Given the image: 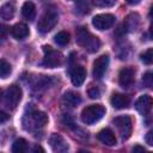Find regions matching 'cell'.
Returning a JSON list of instances; mask_svg holds the SVG:
<instances>
[{"label": "cell", "mask_w": 153, "mask_h": 153, "mask_svg": "<svg viewBox=\"0 0 153 153\" xmlns=\"http://www.w3.org/2000/svg\"><path fill=\"white\" fill-rule=\"evenodd\" d=\"M76 42L88 53H96L100 47L99 38L93 36L86 27H79L76 30Z\"/></svg>", "instance_id": "1"}, {"label": "cell", "mask_w": 153, "mask_h": 153, "mask_svg": "<svg viewBox=\"0 0 153 153\" xmlns=\"http://www.w3.org/2000/svg\"><path fill=\"white\" fill-rule=\"evenodd\" d=\"M105 115V108L100 104H92L81 111V121L86 124H92L99 121Z\"/></svg>", "instance_id": "2"}, {"label": "cell", "mask_w": 153, "mask_h": 153, "mask_svg": "<svg viewBox=\"0 0 153 153\" xmlns=\"http://www.w3.org/2000/svg\"><path fill=\"white\" fill-rule=\"evenodd\" d=\"M43 51H44V57L42 61V65L49 68H55L57 66H60L63 61V56L60 51L53 49L50 45H44L43 47Z\"/></svg>", "instance_id": "3"}, {"label": "cell", "mask_w": 153, "mask_h": 153, "mask_svg": "<svg viewBox=\"0 0 153 153\" xmlns=\"http://www.w3.org/2000/svg\"><path fill=\"white\" fill-rule=\"evenodd\" d=\"M23 92L22 88L17 85H11L5 92H4V103L10 109H16L22 99Z\"/></svg>", "instance_id": "4"}, {"label": "cell", "mask_w": 153, "mask_h": 153, "mask_svg": "<svg viewBox=\"0 0 153 153\" xmlns=\"http://www.w3.org/2000/svg\"><path fill=\"white\" fill-rule=\"evenodd\" d=\"M57 20H59L57 13H56L54 10H49V11H47V12L42 16V18L39 19L38 25H37V29H38L39 32L45 33V32L50 31V30L56 25Z\"/></svg>", "instance_id": "5"}, {"label": "cell", "mask_w": 153, "mask_h": 153, "mask_svg": "<svg viewBox=\"0 0 153 153\" xmlns=\"http://www.w3.org/2000/svg\"><path fill=\"white\" fill-rule=\"evenodd\" d=\"M112 122L116 126V128L118 129V133L123 140H126L130 136L131 130H133V121L129 116L124 115V116L115 117Z\"/></svg>", "instance_id": "6"}, {"label": "cell", "mask_w": 153, "mask_h": 153, "mask_svg": "<svg viewBox=\"0 0 153 153\" xmlns=\"http://www.w3.org/2000/svg\"><path fill=\"white\" fill-rule=\"evenodd\" d=\"M115 23V16L110 14V13H102V14H97L93 17L92 19V24L96 29L103 31V30H108L110 29Z\"/></svg>", "instance_id": "7"}, {"label": "cell", "mask_w": 153, "mask_h": 153, "mask_svg": "<svg viewBox=\"0 0 153 153\" xmlns=\"http://www.w3.org/2000/svg\"><path fill=\"white\" fill-rule=\"evenodd\" d=\"M29 127H26V129H30L32 130L33 128L35 129H38V128H43L47 123H48V116L43 112V111H32L30 112L29 115Z\"/></svg>", "instance_id": "8"}, {"label": "cell", "mask_w": 153, "mask_h": 153, "mask_svg": "<svg viewBox=\"0 0 153 153\" xmlns=\"http://www.w3.org/2000/svg\"><path fill=\"white\" fill-rule=\"evenodd\" d=\"M109 66V56L108 55H100L99 57H97L93 62V69H92V74L96 79H102L104 73L106 72Z\"/></svg>", "instance_id": "9"}, {"label": "cell", "mask_w": 153, "mask_h": 153, "mask_svg": "<svg viewBox=\"0 0 153 153\" xmlns=\"http://www.w3.org/2000/svg\"><path fill=\"white\" fill-rule=\"evenodd\" d=\"M152 106H153V98H152L151 96H148V94H142V96H140V97L137 98L136 103H135V109H136L140 114H142V115L148 114V112L151 111Z\"/></svg>", "instance_id": "10"}, {"label": "cell", "mask_w": 153, "mask_h": 153, "mask_svg": "<svg viewBox=\"0 0 153 153\" xmlns=\"http://www.w3.org/2000/svg\"><path fill=\"white\" fill-rule=\"evenodd\" d=\"M134 75H135V69L131 67H126L120 71L118 74V82L122 87H129L133 81H134Z\"/></svg>", "instance_id": "11"}, {"label": "cell", "mask_w": 153, "mask_h": 153, "mask_svg": "<svg viewBox=\"0 0 153 153\" xmlns=\"http://www.w3.org/2000/svg\"><path fill=\"white\" fill-rule=\"evenodd\" d=\"M86 78V71L82 66H74V68L71 71V80L74 86H81Z\"/></svg>", "instance_id": "12"}, {"label": "cell", "mask_w": 153, "mask_h": 153, "mask_svg": "<svg viewBox=\"0 0 153 153\" xmlns=\"http://www.w3.org/2000/svg\"><path fill=\"white\" fill-rule=\"evenodd\" d=\"M49 143L55 152H66L68 149V145L63 140V137L60 134H53L49 139Z\"/></svg>", "instance_id": "13"}, {"label": "cell", "mask_w": 153, "mask_h": 153, "mask_svg": "<svg viewBox=\"0 0 153 153\" xmlns=\"http://www.w3.org/2000/svg\"><path fill=\"white\" fill-rule=\"evenodd\" d=\"M110 103L111 105L115 108V109H126L128 108L129 103H130V99L127 94H122V93H114L111 96V99H110Z\"/></svg>", "instance_id": "14"}, {"label": "cell", "mask_w": 153, "mask_h": 153, "mask_svg": "<svg viewBox=\"0 0 153 153\" xmlns=\"http://www.w3.org/2000/svg\"><path fill=\"white\" fill-rule=\"evenodd\" d=\"M98 140L106 145V146H114L116 145V136L114 134V131L109 128H105V129H102L99 133H98Z\"/></svg>", "instance_id": "15"}, {"label": "cell", "mask_w": 153, "mask_h": 153, "mask_svg": "<svg viewBox=\"0 0 153 153\" xmlns=\"http://www.w3.org/2000/svg\"><path fill=\"white\" fill-rule=\"evenodd\" d=\"M11 35L16 39H24L29 36V27L24 23H17L11 29Z\"/></svg>", "instance_id": "16"}, {"label": "cell", "mask_w": 153, "mask_h": 153, "mask_svg": "<svg viewBox=\"0 0 153 153\" xmlns=\"http://www.w3.org/2000/svg\"><path fill=\"white\" fill-rule=\"evenodd\" d=\"M62 100H63V104L69 106V108H75L80 104L81 102V98H80V94L76 93V92H73V91H68L63 94L62 97Z\"/></svg>", "instance_id": "17"}, {"label": "cell", "mask_w": 153, "mask_h": 153, "mask_svg": "<svg viewBox=\"0 0 153 153\" xmlns=\"http://www.w3.org/2000/svg\"><path fill=\"white\" fill-rule=\"evenodd\" d=\"M14 11H16L14 4H13V1H10V2H6V4H4V5L1 6L0 16H1V18H2L4 20H10V19L13 18Z\"/></svg>", "instance_id": "18"}, {"label": "cell", "mask_w": 153, "mask_h": 153, "mask_svg": "<svg viewBox=\"0 0 153 153\" xmlns=\"http://www.w3.org/2000/svg\"><path fill=\"white\" fill-rule=\"evenodd\" d=\"M22 14L27 20H32L35 18V16H36V7H35V5L31 1L24 2L23 7H22Z\"/></svg>", "instance_id": "19"}, {"label": "cell", "mask_w": 153, "mask_h": 153, "mask_svg": "<svg viewBox=\"0 0 153 153\" xmlns=\"http://www.w3.org/2000/svg\"><path fill=\"white\" fill-rule=\"evenodd\" d=\"M27 149V142L25 139H17L12 145V152L13 153H23Z\"/></svg>", "instance_id": "20"}, {"label": "cell", "mask_w": 153, "mask_h": 153, "mask_svg": "<svg viewBox=\"0 0 153 153\" xmlns=\"http://www.w3.org/2000/svg\"><path fill=\"white\" fill-rule=\"evenodd\" d=\"M75 11L79 14H86L90 12V6L87 0H76L75 2Z\"/></svg>", "instance_id": "21"}, {"label": "cell", "mask_w": 153, "mask_h": 153, "mask_svg": "<svg viewBox=\"0 0 153 153\" xmlns=\"http://www.w3.org/2000/svg\"><path fill=\"white\" fill-rule=\"evenodd\" d=\"M54 41L59 44V45H66L69 42V33L66 31H60L55 35Z\"/></svg>", "instance_id": "22"}, {"label": "cell", "mask_w": 153, "mask_h": 153, "mask_svg": "<svg viewBox=\"0 0 153 153\" xmlns=\"http://www.w3.org/2000/svg\"><path fill=\"white\" fill-rule=\"evenodd\" d=\"M11 71H12L11 65H10L6 60H4V59H2V60L0 61V75H1V78H2V79H5L7 75H10Z\"/></svg>", "instance_id": "23"}, {"label": "cell", "mask_w": 153, "mask_h": 153, "mask_svg": "<svg viewBox=\"0 0 153 153\" xmlns=\"http://www.w3.org/2000/svg\"><path fill=\"white\" fill-rule=\"evenodd\" d=\"M140 59L145 65H152L153 63V48L147 49L145 53H142L140 55Z\"/></svg>", "instance_id": "24"}, {"label": "cell", "mask_w": 153, "mask_h": 153, "mask_svg": "<svg viewBox=\"0 0 153 153\" xmlns=\"http://www.w3.org/2000/svg\"><path fill=\"white\" fill-rule=\"evenodd\" d=\"M142 84H143V86L153 90V71L146 72L143 74V76H142Z\"/></svg>", "instance_id": "25"}, {"label": "cell", "mask_w": 153, "mask_h": 153, "mask_svg": "<svg viewBox=\"0 0 153 153\" xmlns=\"http://www.w3.org/2000/svg\"><path fill=\"white\" fill-rule=\"evenodd\" d=\"M87 93H88V97H90L91 99L99 98V96H100V91H99V88H98L97 86H93V85H91V86L88 87Z\"/></svg>", "instance_id": "26"}, {"label": "cell", "mask_w": 153, "mask_h": 153, "mask_svg": "<svg viewBox=\"0 0 153 153\" xmlns=\"http://www.w3.org/2000/svg\"><path fill=\"white\" fill-rule=\"evenodd\" d=\"M92 2L98 7H110L116 2V0H92Z\"/></svg>", "instance_id": "27"}, {"label": "cell", "mask_w": 153, "mask_h": 153, "mask_svg": "<svg viewBox=\"0 0 153 153\" xmlns=\"http://www.w3.org/2000/svg\"><path fill=\"white\" fill-rule=\"evenodd\" d=\"M145 140H146V143L149 145V146H153V128L149 129L145 136Z\"/></svg>", "instance_id": "28"}, {"label": "cell", "mask_w": 153, "mask_h": 153, "mask_svg": "<svg viewBox=\"0 0 153 153\" xmlns=\"http://www.w3.org/2000/svg\"><path fill=\"white\" fill-rule=\"evenodd\" d=\"M0 117H1V120H0V122H1V123H5V121L8 118L7 114H5L4 111H1V112H0Z\"/></svg>", "instance_id": "29"}, {"label": "cell", "mask_w": 153, "mask_h": 153, "mask_svg": "<svg viewBox=\"0 0 153 153\" xmlns=\"http://www.w3.org/2000/svg\"><path fill=\"white\" fill-rule=\"evenodd\" d=\"M137 151H140V152H145L146 149H145V147H142V146H134L133 147V152H137Z\"/></svg>", "instance_id": "30"}, {"label": "cell", "mask_w": 153, "mask_h": 153, "mask_svg": "<svg viewBox=\"0 0 153 153\" xmlns=\"http://www.w3.org/2000/svg\"><path fill=\"white\" fill-rule=\"evenodd\" d=\"M128 4H131V5H135V4H139L141 0H126Z\"/></svg>", "instance_id": "31"}, {"label": "cell", "mask_w": 153, "mask_h": 153, "mask_svg": "<svg viewBox=\"0 0 153 153\" xmlns=\"http://www.w3.org/2000/svg\"><path fill=\"white\" fill-rule=\"evenodd\" d=\"M33 151H35V152H38V151H41V152H43V148H41L39 146H35V148H33Z\"/></svg>", "instance_id": "32"}, {"label": "cell", "mask_w": 153, "mask_h": 153, "mask_svg": "<svg viewBox=\"0 0 153 153\" xmlns=\"http://www.w3.org/2000/svg\"><path fill=\"white\" fill-rule=\"evenodd\" d=\"M149 35H151V38L153 39V24H152L151 27H149Z\"/></svg>", "instance_id": "33"}, {"label": "cell", "mask_w": 153, "mask_h": 153, "mask_svg": "<svg viewBox=\"0 0 153 153\" xmlns=\"http://www.w3.org/2000/svg\"><path fill=\"white\" fill-rule=\"evenodd\" d=\"M149 16L153 18V5L151 6V8H149Z\"/></svg>", "instance_id": "34"}]
</instances>
